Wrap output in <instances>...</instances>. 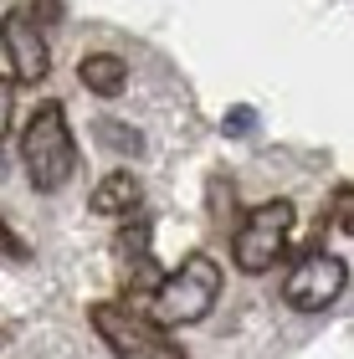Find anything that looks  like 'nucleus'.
Instances as JSON below:
<instances>
[{
	"mask_svg": "<svg viewBox=\"0 0 354 359\" xmlns=\"http://www.w3.org/2000/svg\"><path fill=\"white\" fill-rule=\"evenodd\" d=\"M21 165H26L31 190H41V195H52V190H62L72 180L77 139L67 128V108L62 103H41L26 118V128H21Z\"/></svg>",
	"mask_w": 354,
	"mask_h": 359,
	"instance_id": "nucleus-1",
	"label": "nucleus"
},
{
	"mask_svg": "<svg viewBox=\"0 0 354 359\" xmlns=\"http://www.w3.org/2000/svg\"><path fill=\"white\" fill-rule=\"evenodd\" d=\"M216 298H221V267H216V257L190 252L185 262L154 287V298L144 303V313H149L154 323H165V329H185V323H200L205 313H211Z\"/></svg>",
	"mask_w": 354,
	"mask_h": 359,
	"instance_id": "nucleus-2",
	"label": "nucleus"
},
{
	"mask_svg": "<svg viewBox=\"0 0 354 359\" xmlns=\"http://www.w3.org/2000/svg\"><path fill=\"white\" fill-rule=\"evenodd\" d=\"M88 323H93V334L108 344L114 359H185V349L170 339L165 323H154L144 308L123 303V298L118 303H93Z\"/></svg>",
	"mask_w": 354,
	"mask_h": 359,
	"instance_id": "nucleus-3",
	"label": "nucleus"
},
{
	"mask_svg": "<svg viewBox=\"0 0 354 359\" xmlns=\"http://www.w3.org/2000/svg\"><path fill=\"white\" fill-rule=\"evenodd\" d=\"M293 221H298V210H293V201H282V195L252 205L247 216L236 221V231H231V262L247 272V277L272 272V267L282 262V252H287Z\"/></svg>",
	"mask_w": 354,
	"mask_h": 359,
	"instance_id": "nucleus-4",
	"label": "nucleus"
},
{
	"mask_svg": "<svg viewBox=\"0 0 354 359\" xmlns=\"http://www.w3.org/2000/svg\"><path fill=\"white\" fill-rule=\"evenodd\" d=\"M344 283H349L344 257H334V252H303L293 262V272H287V283H282V303L293 308V313H324L329 303H339Z\"/></svg>",
	"mask_w": 354,
	"mask_h": 359,
	"instance_id": "nucleus-5",
	"label": "nucleus"
},
{
	"mask_svg": "<svg viewBox=\"0 0 354 359\" xmlns=\"http://www.w3.org/2000/svg\"><path fill=\"white\" fill-rule=\"evenodd\" d=\"M0 46H6L11 62V83H41L52 72V46H46V31L36 26V15L11 6L0 15Z\"/></svg>",
	"mask_w": 354,
	"mask_h": 359,
	"instance_id": "nucleus-6",
	"label": "nucleus"
},
{
	"mask_svg": "<svg viewBox=\"0 0 354 359\" xmlns=\"http://www.w3.org/2000/svg\"><path fill=\"white\" fill-rule=\"evenodd\" d=\"M93 216H134V210L144 205V185H139V175L134 170H114V175H103L98 180V190H93Z\"/></svg>",
	"mask_w": 354,
	"mask_h": 359,
	"instance_id": "nucleus-7",
	"label": "nucleus"
},
{
	"mask_svg": "<svg viewBox=\"0 0 354 359\" xmlns=\"http://www.w3.org/2000/svg\"><path fill=\"white\" fill-rule=\"evenodd\" d=\"M77 83H83L88 93H98V97H118L123 83H128V67L114 52H93V57L77 62Z\"/></svg>",
	"mask_w": 354,
	"mask_h": 359,
	"instance_id": "nucleus-8",
	"label": "nucleus"
},
{
	"mask_svg": "<svg viewBox=\"0 0 354 359\" xmlns=\"http://www.w3.org/2000/svg\"><path fill=\"white\" fill-rule=\"evenodd\" d=\"M93 139H98L103 149H114V154H144V134H139V128H128V123H114V118L93 123Z\"/></svg>",
	"mask_w": 354,
	"mask_h": 359,
	"instance_id": "nucleus-9",
	"label": "nucleus"
},
{
	"mask_svg": "<svg viewBox=\"0 0 354 359\" xmlns=\"http://www.w3.org/2000/svg\"><path fill=\"white\" fill-rule=\"evenodd\" d=\"M118 252H123V267L144 262V257H149V221H128L123 236H118Z\"/></svg>",
	"mask_w": 354,
	"mask_h": 359,
	"instance_id": "nucleus-10",
	"label": "nucleus"
},
{
	"mask_svg": "<svg viewBox=\"0 0 354 359\" xmlns=\"http://www.w3.org/2000/svg\"><path fill=\"white\" fill-rule=\"evenodd\" d=\"M26 11L36 15V26H41V31H57V26H62V0H31Z\"/></svg>",
	"mask_w": 354,
	"mask_h": 359,
	"instance_id": "nucleus-11",
	"label": "nucleus"
},
{
	"mask_svg": "<svg viewBox=\"0 0 354 359\" xmlns=\"http://www.w3.org/2000/svg\"><path fill=\"white\" fill-rule=\"evenodd\" d=\"M334 221H339V231L354 236V185L339 190V201H334Z\"/></svg>",
	"mask_w": 354,
	"mask_h": 359,
	"instance_id": "nucleus-12",
	"label": "nucleus"
},
{
	"mask_svg": "<svg viewBox=\"0 0 354 359\" xmlns=\"http://www.w3.org/2000/svg\"><path fill=\"white\" fill-rule=\"evenodd\" d=\"M0 257H15V262H21V257H31V247H26V241L11 231L6 221H0Z\"/></svg>",
	"mask_w": 354,
	"mask_h": 359,
	"instance_id": "nucleus-13",
	"label": "nucleus"
},
{
	"mask_svg": "<svg viewBox=\"0 0 354 359\" xmlns=\"http://www.w3.org/2000/svg\"><path fill=\"white\" fill-rule=\"evenodd\" d=\"M11 128V83H0V139H6Z\"/></svg>",
	"mask_w": 354,
	"mask_h": 359,
	"instance_id": "nucleus-14",
	"label": "nucleus"
},
{
	"mask_svg": "<svg viewBox=\"0 0 354 359\" xmlns=\"http://www.w3.org/2000/svg\"><path fill=\"white\" fill-rule=\"evenodd\" d=\"M241 128H252V113L247 108H236L231 118H226V134H241Z\"/></svg>",
	"mask_w": 354,
	"mask_h": 359,
	"instance_id": "nucleus-15",
	"label": "nucleus"
}]
</instances>
